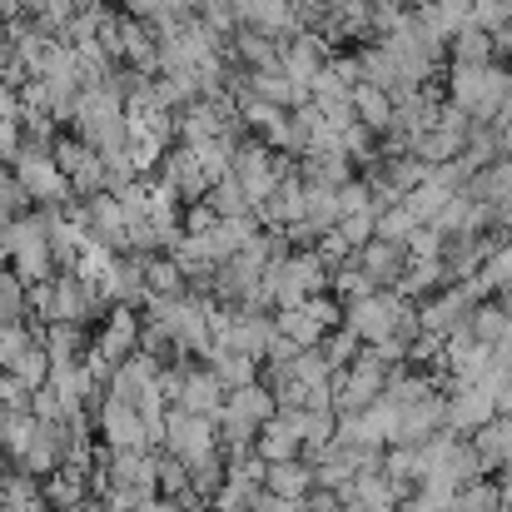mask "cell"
Segmentation results:
<instances>
[{"label": "cell", "mask_w": 512, "mask_h": 512, "mask_svg": "<svg viewBox=\"0 0 512 512\" xmlns=\"http://www.w3.org/2000/svg\"><path fill=\"white\" fill-rule=\"evenodd\" d=\"M512 90V70L503 65H453L448 70V105H458L473 125H493Z\"/></svg>", "instance_id": "cell-1"}, {"label": "cell", "mask_w": 512, "mask_h": 512, "mask_svg": "<svg viewBox=\"0 0 512 512\" xmlns=\"http://www.w3.org/2000/svg\"><path fill=\"white\" fill-rule=\"evenodd\" d=\"M388 378H393V368H388L373 348H363V353L353 358V368H343L339 378H334V403H339V413H363V408H373V403L383 398Z\"/></svg>", "instance_id": "cell-2"}, {"label": "cell", "mask_w": 512, "mask_h": 512, "mask_svg": "<svg viewBox=\"0 0 512 512\" xmlns=\"http://www.w3.org/2000/svg\"><path fill=\"white\" fill-rule=\"evenodd\" d=\"M15 179L25 184V194L35 199V209H65V204H75V189H70L65 170L55 165V155H45V150H35V145L20 150Z\"/></svg>", "instance_id": "cell-3"}, {"label": "cell", "mask_w": 512, "mask_h": 512, "mask_svg": "<svg viewBox=\"0 0 512 512\" xmlns=\"http://www.w3.org/2000/svg\"><path fill=\"white\" fill-rule=\"evenodd\" d=\"M493 418H498V393L493 388H483V383H453L448 388V433L473 438Z\"/></svg>", "instance_id": "cell-4"}, {"label": "cell", "mask_w": 512, "mask_h": 512, "mask_svg": "<svg viewBox=\"0 0 512 512\" xmlns=\"http://www.w3.org/2000/svg\"><path fill=\"white\" fill-rule=\"evenodd\" d=\"M165 448H170L179 463H194V458H204V453L219 448V423L194 418L184 408H170L165 413Z\"/></svg>", "instance_id": "cell-5"}, {"label": "cell", "mask_w": 512, "mask_h": 512, "mask_svg": "<svg viewBox=\"0 0 512 512\" xmlns=\"http://www.w3.org/2000/svg\"><path fill=\"white\" fill-rule=\"evenodd\" d=\"M473 309H478V304H473L468 289L458 284V289H443V294L423 299V304H418V324H423V334H433V339H453V334L468 329Z\"/></svg>", "instance_id": "cell-6"}, {"label": "cell", "mask_w": 512, "mask_h": 512, "mask_svg": "<svg viewBox=\"0 0 512 512\" xmlns=\"http://www.w3.org/2000/svg\"><path fill=\"white\" fill-rule=\"evenodd\" d=\"M100 433H105V443H110L115 453H150L145 413L130 408V403H120V398H110V393H105V403H100Z\"/></svg>", "instance_id": "cell-7"}, {"label": "cell", "mask_w": 512, "mask_h": 512, "mask_svg": "<svg viewBox=\"0 0 512 512\" xmlns=\"http://www.w3.org/2000/svg\"><path fill=\"white\" fill-rule=\"evenodd\" d=\"M140 329H145V319L135 314V309H110L105 314V324H100V339H95V353L105 358V363H130L135 353H140Z\"/></svg>", "instance_id": "cell-8"}, {"label": "cell", "mask_w": 512, "mask_h": 512, "mask_svg": "<svg viewBox=\"0 0 512 512\" xmlns=\"http://www.w3.org/2000/svg\"><path fill=\"white\" fill-rule=\"evenodd\" d=\"M224 403H229V388L209 373V363H204V368H199V363H189V373H184V393H179V403H174V408H184V413H194V418L219 423V418H224Z\"/></svg>", "instance_id": "cell-9"}, {"label": "cell", "mask_w": 512, "mask_h": 512, "mask_svg": "<svg viewBox=\"0 0 512 512\" xmlns=\"http://www.w3.org/2000/svg\"><path fill=\"white\" fill-rule=\"evenodd\" d=\"M329 60H334V45H329L324 35L304 30V35H294V40L284 45V60H279V70H284L294 85H314V75H319Z\"/></svg>", "instance_id": "cell-10"}, {"label": "cell", "mask_w": 512, "mask_h": 512, "mask_svg": "<svg viewBox=\"0 0 512 512\" xmlns=\"http://www.w3.org/2000/svg\"><path fill=\"white\" fill-rule=\"evenodd\" d=\"M353 264L373 279V289H398L413 259H408V249H403V244H383V239H373L368 249H358V254H353Z\"/></svg>", "instance_id": "cell-11"}, {"label": "cell", "mask_w": 512, "mask_h": 512, "mask_svg": "<svg viewBox=\"0 0 512 512\" xmlns=\"http://www.w3.org/2000/svg\"><path fill=\"white\" fill-rule=\"evenodd\" d=\"M314 488H319V473H314V463H309V458H294V463H269L264 493L289 498V503H304Z\"/></svg>", "instance_id": "cell-12"}, {"label": "cell", "mask_w": 512, "mask_h": 512, "mask_svg": "<svg viewBox=\"0 0 512 512\" xmlns=\"http://www.w3.org/2000/svg\"><path fill=\"white\" fill-rule=\"evenodd\" d=\"M473 448H478V463H483V478L493 473H508L512 468V418H493L483 433H473Z\"/></svg>", "instance_id": "cell-13"}, {"label": "cell", "mask_w": 512, "mask_h": 512, "mask_svg": "<svg viewBox=\"0 0 512 512\" xmlns=\"http://www.w3.org/2000/svg\"><path fill=\"white\" fill-rule=\"evenodd\" d=\"M224 413H229V418H244V423H254V428H264V423L279 418V403H274L269 383L259 378V383H249V388H234L229 403H224Z\"/></svg>", "instance_id": "cell-14"}, {"label": "cell", "mask_w": 512, "mask_h": 512, "mask_svg": "<svg viewBox=\"0 0 512 512\" xmlns=\"http://www.w3.org/2000/svg\"><path fill=\"white\" fill-rule=\"evenodd\" d=\"M85 493H90V473H80V468H60V473H50V478L40 483V498H45L50 512L80 508Z\"/></svg>", "instance_id": "cell-15"}, {"label": "cell", "mask_w": 512, "mask_h": 512, "mask_svg": "<svg viewBox=\"0 0 512 512\" xmlns=\"http://www.w3.org/2000/svg\"><path fill=\"white\" fill-rule=\"evenodd\" d=\"M40 348L50 353L55 368H65V363H80V358L90 353V339H85V329H75V324H45V329H40Z\"/></svg>", "instance_id": "cell-16"}, {"label": "cell", "mask_w": 512, "mask_h": 512, "mask_svg": "<svg viewBox=\"0 0 512 512\" xmlns=\"http://www.w3.org/2000/svg\"><path fill=\"white\" fill-rule=\"evenodd\" d=\"M468 334L483 348H503L512 339V309L508 304H478L473 319H468Z\"/></svg>", "instance_id": "cell-17"}, {"label": "cell", "mask_w": 512, "mask_h": 512, "mask_svg": "<svg viewBox=\"0 0 512 512\" xmlns=\"http://www.w3.org/2000/svg\"><path fill=\"white\" fill-rule=\"evenodd\" d=\"M448 55H453V65H498V40L483 25H468L453 35Z\"/></svg>", "instance_id": "cell-18"}, {"label": "cell", "mask_w": 512, "mask_h": 512, "mask_svg": "<svg viewBox=\"0 0 512 512\" xmlns=\"http://www.w3.org/2000/svg\"><path fill=\"white\" fill-rule=\"evenodd\" d=\"M353 115H358V125L373 130V135H388V130H393V100H388L378 85H358V90H353Z\"/></svg>", "instance_id": "cell-19"}, {"label": "cell", "mask_w": 512, "mask_h": 512, "mask_svg": "<svg viewBox=\"0 0 512 512\" xmlns=\"http://www.w3.org/2000/svg\"><path fill=\"white\" fill-rule=\"evenodd\" d=\"M145 284H150V299H189V279L170 254L145 259Z\"/></svg>", "instance_id": "cell-20"}, {"label": "cell", "mask_w": 512, "mask_h": 512, "mask_svg": "<svg viewBox=\"0 0 512 512\" xmlns=\"http://www.w3.org/2000/svg\"><path fill=\"white\" fill-rule=\"evenodd\" d=\"M209 373L234 393V388H249L259 383V358H244V353H229V348H214L209 353Z\"/></svg>", "instance_id": "cell-21"}, {"label": "cell", "mask_w": 512, "mask_h": 512, "mask_svg": "<svg viewBox=\"0 0 512 512\" xmlns=\"http://www.w3.org/2000/svg\"><path fill=\"white\" fill-rule=\"evenodd\" d=\"M50 155H55V165L65 170V179H80V174H90V170H100V165H105V160H100L80 135H60Z\"/></svg>", "instance_id": "cell-22"}, {"label": "cell", "mask_w": 512, "mask_h": 512, "mask_svg": "<svg viewBox=\"0 0 512 512\" xmlns=\"http://www.w3.org/2000/svg\"><path fill=\"white\" fill-rule=\"evenodd\" d=\"M25 314H30V289H25V279H20L15 269H0V329L25 324Z\"/></svg>", "instance_id": "cell-23"}, {"label": "cell", "mask_w": 512, "mask_h": 512, "mask_svg": "<svg viewBox=\"0 0 512 512\" xmlns=\"http://www.w3.org/2000/svg\"><path fill=\"white\" fill-rule=\"evenodd\" d=\"M478 284H483V294H512V239L493 244V254L478 269Z\"/></svg>", "instance_id": "cell-24"}, {"label": "cell", "mask_w": 512, "mask_h": 512, "mask_svg": "<svg viewBox=\"0 0 512 512\" xmlns=\"http://www.w3.org/2000/svg\"><path fill=\"white\" fill-rule=\"evenodd\" d=\"M448 512H503V488L493 478H478V483L458 488V498H453Z\"/></svg>", "instance_id": "cell-25"}, {"label": "cell", "mask_w": 512, "mask_h": 512, "mask_svg": "<svg viewBox=\"0 0 512 512\" xmlns=\"http://www.w3.org/2000/svg\"><path fill=\"white\" fill-rule=\"evenodd\" d=\"M155 478H160V498L184 503V498L194 493V483H189V468H184L174 453H155Z\"/></svg>", "instance_id": "cell-26"}, {"label": "cell", "mask_w": 512, "mask_h": 512, "mask_svg": "<svg viewBox=\"0 0 512 512\" xmlns=\"http://www.w3.org/2000/svg\"><path fill=\"white\" fill-rule=\"evenodd\" d=\"M418 229H423V224H418V214H413L408 204H393V209L378 214V239H383V244H403V249H408V239H413Z\"/></svg>", "instance_id": "cell-27"}, {"label": "cell", "mask_w": 512, "mask_h": 512, "mask_svg": "<svg viewBox=\"0 0 512 512\" xmlns=\"http://www.w3.org/2000/svg\"><path fill=\"white\" fill-rule=\"evenodd\" d=\"M329 289H334V299H339L343 309H348V304H363L368 294H378V289H373V279H368L358 264H343V269H334V284H329Z\"/></svg>", "instance_id": "cell-28"}, {"label": "cell", "mask_w": 512, "mask_h": 512, "mask_svg": "<svg viewBox=\"0 0 512 512\" xmlns=\"http://www.w3.org/2000/svg\"><path fill=\"white\" fill-rule=\"evenodd\" d=\"M209 204L219 209V219H239V214H254V204H249V194L239 189V179H224V184H214V189H209Z\"/></svg>", "instance_id": "cell-29"}, {"label": "cell", "mask_w": 512, "mask_h": 512, "mask_svg": "<svg viewBox=\"0 0 512 512\" xmlns=\"http://www.w3.org/2000/svg\"><path fill=\"white\" fill-rule=\"evenodd\" d=\"M319 348L329 353V363H334V373H343V368H353V358L363 353V339H358L353 329H343V324H339V329H334L329 339L319 343Z\"/></svg>", "instance_id": "cell-30"}, {"label": "cell", "mask_w": 512, "mask_h": 512, "mask_svg": "<svg viewBox=\"0 0 512 512\" xmlns=\"http://www.w3.org/2000/svg\"><path fill=\"white\" fill-rule=\"evenodd\" d=\"M40 343L35 329H25V324H10V329H0V368H15L30 348Z\"/></svg>", "instance_id": "cell-31"}, {"label": "cell", "mask_w": 512, "mask_h": 512, "mask_svg": "<svg viewBox=\"0 0 512 512\" xmlns=\"http://www.w3.org/2000/svg\"><path fill=\"white\" fill-rule=\"evenodd\" d=\"M50 368H55V363H50V353L35 343V348H30V353H25V358L10 368V373H15V378H20L30 393H35V388H45V383H50Z\"/></svg>", "instance_id": "cell-32"}, {"label": "cell", "mask_w": 512, "mask_h": 512, "mask_svg": "<svg viewBox=\"0 0 512 512\" xmlns=\"http://www.w3.org/2000/svg\"><path fill=\"white\" fill-rule=\"evenodd\" d=\"M368 209H378L373 204V189H368V179H353V184H343L339 189V214H368Z\"/></svg>", "instance_id": "cell-33"}, {"label": "cell", "mask_w": 512, "mask_h": 512, "mask_svg": "<svg viewBox=\"0 0 512 512\" xmlns=\"http://www.w3.org/2000/svg\"><path fill=\"white\" fill-rule=\"evenodd\" d=\"M443 244H448V239H443L433 224H423V229L408 239V259H443Z\"/></svg>", "instance_id": "cell-34"}, {"label": "cell", "mask_w": 512, "mask_h": 512, "mask_svg": "<svg viewBox=\"0 0 512 512\" xmlns=\"http://www.w3.org/2000/svg\"><path fill=\"white\" fill-rule=\"evenodd\" d=\"M219 224V209L209 204V199H199V204H184V234H209Z\"/></svg>", "instance_id": "cell-35"}, {"label": "cell", "mask_w": 512, "mask_h": 512, "mask_svg": "<svg viewBox=\"0 0 512 512\" xmlns=\"http://www.w3.org/2000/svg\"><path fill=\"white\" fill-rule=\"evenodd\" d=\"M20 150H25V130H20V120H0V165H15Z\"/></svg>", "instance_id": "cell-36"}, {"label": "cell", "mask_w": 512, "mask_h": 512, "mask_svg": "<svg viewBox=\"0 0 512 512\" xmlns=\"http://www.w3.org/2000/svg\"><path fill=\"white\" fill-rule=\"evenodd\" d=\"M0 120H20V90L0 80Z\"/></svg>", "instance_id": "cell-37"}, {"label": "cell", "mask_w": 512, "mask_h": 512, "mask_svg": "<svg viewBox=\"0 0 512 512\" xmlns=\"http://www.w3.org/2000/svg\"><path fill=\"white\" fill-rule=\"evenodd\" d=\"M135 512H184V508H179L174 498H150L145 508H135Z\"/></svg>", "instance_id": "cell-38"}, {"label": "cell", "mask_w": 512, "mask_h": 512, "mask_svg": "<svg viewBox=\"0 0 512 512\" xmlns=\"http://www.w3.org/2000/svg\"><path fill=\"white\" fill-rule=\"evenodd\" d=\"M105 512H135V503H125L120 493H110V498H105Z\"/></svg>", "instance_id": "cell-39"}, {"label": "cell", "mask_w": 512, "mask_h": 512, "mask_svg": "<svg viewBox=\"0 0 512 512\" xmlns=\"http://www.w3.org/2000/svg\"><path fill=\"white\" fill-rule=\"evenodd\" d=\"M493 40H498V50H503V55H512V25H503Z\"/></svg>", "instance_id": "cell-40"}, {"label": "cell", "mask_w": 512, "mask_h": 512, "mask_svg": "<svg viewBox=\"0 0 512 512\" xmlns=\"http://www.w3.org/2000/svg\"><path fill=\"white\" fill-rule=\"evenodd\" d=\"M503 125H512V90H508V100H503V115H498Z\"/></svg>", "instance_id": "cell-41"}, {"label": "cell", "mask_w": 512, "mask_h": 512, "mask_svg": "<svg viewBox=\"0 0 512 512\" xmlns=\"http://www.w3.org/2000/svg\"><path fill=\"white\" fill-rule=\"evenodd\" d=\"M70 512H105V503H90V498H85L80 508H70Z\"/></svg>", "instance_id": "cell-42"}]
</instances>
